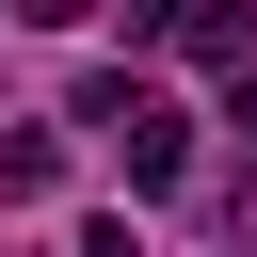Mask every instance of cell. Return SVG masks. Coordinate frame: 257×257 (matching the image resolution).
<instances>
[{
	"instance_id": "6da1fadb",
	"label": "cell",
	"mask_w": 257,
	"mask_h": 257,
	"mask_svg": "<svg viewBox=\"0 0 257 257\" xmlns=\"http://www.w3.org/2000/svg\"><path fill=\"white\" fill-rule=\"evenodd\" d=\"M112 161H128V193H177V177H193V112L128 80V112H112Z\"/></svg>"
},
{
	"instance_id": "7a4b0ae2",
	"label": "cell",
	"mask_w": 257,
	"mask_h": 257,
	"mask_svg": "<svg viewBox=\"0 0 257 257\" xmlns=\"http://www.w3.org/2000/svg\"><path fill=\"white\" fill-rule=\"evenodd\" d=\"M48 177H64V145H48V128H16V145H0V209H32Z\"/></svg>"
},
{
	"instance_id": "3957f363",
	"label": "cell",
	"mask_w": 257,
	"mask_h": 257,
	"mask_svg": "<svg viewBox=\"0 0 257 257\" xmlns=\"http://www.w3.org/2000/svg\"><path fill=\"white\" fill-rule=\"evenodd\" d=\"M80 257H145V241H128V209H112V225H80Z\"/></svg>"
},
{
	"instance_id": "277c9868",
	"label": "cell",
	"mask_w": 257,
	"mask_h": 257,
	"mask_svg": "<svg viewBox=\"0 0 257 257\" xmlns=\"http://www.w3.org/2000/svg\"><path fill=\"white\" fill-rule=\"evenodd\" d=\"M16 16H32V32H80V16H96V0H16Z\"/></svg>"
},
{
	"instance_id": "5b68a950",
	"label": "cell",
	"mask_w": 257,
	"mask_h": 257,
	"mask_svg": "<svg viewBox=\"0 0 257 257\" xmlns=\"http://www.w3.org/2000/svg\"><path fill=\"white\" fill-rule=\"evenodd\" d=\"M225 128H241V145H257V64H241V96H225Z\"/></svg>"
},
{
	"instance_id": "8992f818",
	"label": "cell",
	"mask_w": 257,
	"mask_h": 257,
	"mask_svg": "<svg viewBox=\"0 0 257 257\" xmlns=\"http://www.w3.org/2000/svg\"><path fill=\"white\" fill-rule=\"evenodd\" d=\"M0 16H16V0H0Z\"/></svg>"
}]
</instances>
